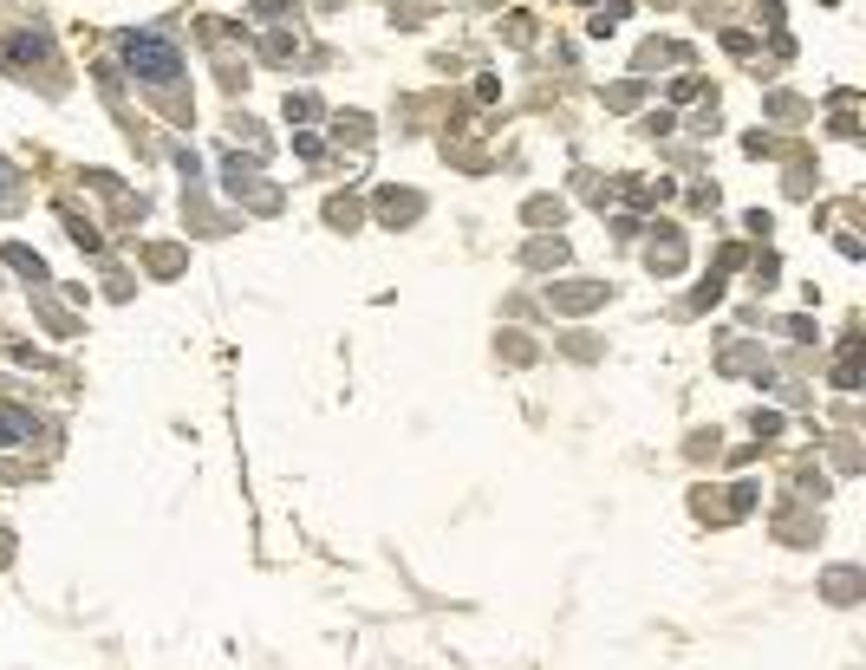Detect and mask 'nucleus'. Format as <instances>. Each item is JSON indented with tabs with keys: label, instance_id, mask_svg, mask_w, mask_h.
Listing matches in <instances>:
<instances>
[{
	"label": "nucleus",
	"instance_id": "nucleus-1",
	"mask_svg": "<svg viewBox=\"0 0 866 670\" xmlns=\"http://www.w3.org/2000/svg\"><path fill=\"white\" fill-rule=\"evenodd\" d=\"M117 52H124L130 78H143V85H156V91L183 78V52H176L163 33H143V26H137V33H124V39H117Z\"/></svg>",
	"mask_w": 866,
	"mask_h": 670
},
{
	"label": "nucleus",
	"instance_id": "nucleus-2",
	"mask_svg": "<svg viewBox=\"0 0 866 670\" xmlns=\"http://www.w3.org/2000/svg\"><path fill=\"white\" fill-rule=\"evenodd\" d=\"M26 443H39V424L20 410H0V450H26Z\"/></svg>",
	"mask_w": 866,
	"mask_h": 670
}]
</instances>
